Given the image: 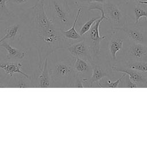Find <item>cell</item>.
Returning a JSON list of instances; mask_svg holds the SVG:
<instances>
[{"label": "cell", "instance_id": "cell-1", "mask_svg": "<svg viewBox=\"0 0 147 147\" xmlns=\"http://www.w3.org/2000/svg\"><path fill=\"white\" fill-rule=\"evenodd\" d=\"M36 36L34 44L39 59V69H42L47 57L56 51L65 48L67 44L60 29L50 20L45 11L44 0H40L33 6Z\"/></svg>", "mask_w": 147, "mask_h": 147}, {"label": "cell", "instance_id": "cell-2", "mask_svg": "<svg viewBox=\"0 0 147 147\" xmlns=\"http://www.w3.org/2000/svg\"><path fill=\"white\" fill-rule=\"evenodd\" d=\"M104 20H107V18L105 13L102 12L100 17L94 23L90 29L83 36L94 62L100 55L101 41L106 39V36H100L99 30V25Z\"/></svg>", "mask_w": 147, "mask_h": 147}, {"label": "cell", "instance_id": "cell-3", "mask_svg": "<svg viewBox=\"0 0 147 147\" xmlns=\"http://www.w3.org/2000/svg\"><path fill=\"white\" fill-rule=\"evenodd\" d=\"M105 16L111 24L112 29H118L126 24L127 16L119 5L114 0H108L103 3Z\"/></svg>", "mask_w": 147, "mask_h": 147}, {"label": "cell", "instance_id": "cell-4", "mask_svg": "<svg viewBox=\"0 0 147 147\" xmlns=\"http://www.w3.org/2000/svg\"><path fill=\"white\" fill-rule=\"evenodd\" d=\"M129 41L123 52L128 65L138 62H147V45Z\"/></svg>", "mask_w": 147, "mask_h": 147}, {"label": "cell", "instance_id": "cell-5", "mask_svg": "<svg viewBox=\"0 0 147 147\" xmlns=\"http://www.w3.org/2000/svg\"><path fill=\"white\" fill-rule=\"evenodd\" d=\"M122 31L129 41L147 45V28L140 26L138 24L127 26L126 24L120 28L115 29Z\"/></svg>", "mask_w": 147, "mask_h": 147}, {"label": "cell", "instance_id": "cell-6", "mask_svg": "<svg viewBox=\"0 0 147 147\" xmlns=\"http://www.w3.org/2000/svg\"><path fill=\"white\" fill-rule=\"evenodd\" d=\"M112 71L120 72L126 74L129 76V78L138 87H147V75L145 72H142L131 68L119 67L116 65L111 66Z\"/></svg>", "mask_w": 147, "mask_h": 147}, {"label": "cell", "instance_id": "cell-7", "mask_svg": "<svg viewBox=\"0 0 147 147\" xmlns=\"http://www.w3.org/2000/svg\"><path fill=\"white\" fill-rule=\"evenodd\" d=\"M67 49L74 59H82L89 61L90 64L94 62L87 44L84 40L70 44L67 47Z\"/></svg>", "mask_w": 147, "mask_h": 147}, {"label": "cell", "instance_id": "cell-8", "mask_svg": "<svg viewBox=\"0 0 147 147\" xmlns=\"http://www.w3.org/2000/svg\"><path fill=\"white\" fill-rule=\"evenodd\" d=\"M117 29H111L108 41V49L111 60H116L117 53L123 48V43L126 37H122L117 35Z\"/></svg>", "mask_w": 147, "mask_h": 147}, {"label": "cell", "instance_id": "cell-9", "mask_svg": "<svg viewBox=\"0 0 147 147\" xmlns=\"http://www.w3.org/2000/svg\"><path fill=\"white\" fill-rule=\"evenodd\" d=\"M92 67V75L90 78H83L82 79L83 83L85 84V86L91 87L94 83H97L98 82L106 77L111 76V72L101 68V67L96 64L95 62L91 63Z\"/></svg>", "mask_w": 147, "mask_h": 147}, {"label": "cell", "instance_id": "cell-10", "mask_svg": "<svg viewBox=\"0 0 147 147\" xmlns=\"http://www.w3.org/2000/svg\"><path fill=\"white\" fill-rule=\"evenodd\" d=\"M81 12H82V8L80 7L79 8L76 13L73 25L71 28L67 30H64V29H62V28H61L60 29L61 34L64 40L65 41L66 43L67 44L68 46L74 42L80 41L83 40V36H82L79 34V33H78L76 30V26Z\"/></svg>", "mask_w": 147, "mask_h": 147}, {"label": "cell", "instance_id": "cell-11", "mask_svg": "<svg viewBox=\"0 0 147 147\" xmlns=\"http://www.w3.org/2000/svg\"><path fill=\"white\" fill-rule=\"evenodd\" d=\"M50 75L52 80L56 82L58 79L69 77L72 74H76L74 69V65L69 64L59 63L51 69Z\"/></svg>", "mask_w": 147, "mask_h": 147}, {"label": "cell", "instance_id": "cell-12", "mask_svg": "<svg viewBox=\"0 0 147 147\" xmlns=\"http://www.w3.org/2000/svg\"><path fill=\"white\" fill-rule=\"evenodd\" d=\"M52 3V10L55 18L63 24L67 25L69 22V16L67 11L63 7L62 5L57 0H49Z\"/></svg>", "mask_w": 147, "mask_h": 147}, {"label": "cell", "instance_id": "cell-13", "mask_svg": "<svg viewBox=\"0 0 147 147\" xmlns=\"http://www.w3.org/2000/svg\"><path fill=\"white\" fill-rule=\"evenodd\" d=\"M41 71V74L37 77V87L47 88L49 87L51 84V77L48 68V59H45Z\"/></svg>", "mask_w": 147, "mask_h": 147}, {"label": "cell", "instance_id": "cell-14", "mask_svg": "<svg viewBox=\"0 0 147 147\" xmlns=\"http://www.w3.org/2000/svg\"><path fill=\"white\" fill-rule=\"evenodd\" d=\"M22 67V63L21 62L18 63H1L0 68L2 69L5 74H8L10 77H13L15 73H18L21 74L27 79H30V76L27 74L24 73L21 71V67Z\"/></svg>", "mask_w": 147, "mask_h": 147}, {"label": "cell", "instance_id": "cell-15", "mask_svg": "<svg viewBox=\"0 0 147 147\" xmlns=\"http://www.w3.org/2000/svg\"><path fill=\"white\" fill-rule=\"evenodd\" d=\"M0 47H3L7 52L6 58L7 59H22L27 53V51H20L12 47L6 41L0 43Z\"/></svg>", "mask_w": 147, "mask_h": 147}, {"label": "cell", "instance_id": "cell-16", "mask_svg": "<svg viewBox=\"0 0 147 147\" xmlns=\"http://www.w3.org/2000/svg\"><path fill=\"white\" fill-rule=\"evenodd\" d=\"M92 68L90 63L80 58H76L74 62V69L76 75L81 77V75L86 74Z\"/></svg>", "mask_w": 147, "mask_h": 147}, {"label": "cell", "instance_id": "cell-17", "mask_svg": "<svg viewBox=\"0 0 147 147\" xmlns=\"http://www.w3.org/2000/svg\"><path fill=\"white\" fill-rule=\"evenodd\" d=\"M131 7L134 16V24H138L142 17H145L147 20V10L142 6V4L139 3L131 4Z\"/></svg>", "mask_w": 147, "mask_h": 147}, {"label": "cell", "instance_id": "cell-18", "mask_svg": "<svg viewBox=\"0 0 147 147\" xmlns=\"http://www.w3.org/2000/svg\"><path fill=\"white\" fill-rule=\"evenodd\" d=\"M19 25L18 24H14L11 26H9L7 28H6L5 29V36L2 37L0 39V43L5 41L7 39L13 40L17 36L18 29H19Z\"/></svg>", "mask_w": 147, "mask_h": 147}, {"label": "cell", "instance_id": "cell-19", "mask_svg": "<svg viewBox=\"0 0 147 147\" xmlns=\"http://www.w3.org/2000/svg\"><path fill=\"white\" fill-rule=\"evenodd\" d=\"M126 74L123 73V74L121 75V76L117 79L115 82H111L109 79L106 80H103L102 79L99 82H98L96 84L99 87H103V88H117L119 87V84L121 83L122 80L126 76Z\"/></svg>", "mask_w": 147, "mask_h": 147}, {"label": "cell", "instance_id": "cell-20", "mask_svg": "<svg viewBox=\"0 0 147 147\" xmlns=\"http://www.w3.org/2000/svg\"><path fill=\"white\" fill-rule=\"evenodd\" d=\"M6 2L7 0H0V18L1 19H7L14 16L13 12L7 7Z\"/></svg>", "mask_w": 147, "mask_h": 147}, {"label": "cell", "instance_id": "cell-21", "mask_svg": "<svg viewBox=\"0 0 147 147\" xmlns=\"http://www.w3.org/2000/svg\"><path fill=\"white\" fill-rule=\"evenodd\" d=\"M100 17H95V18H92L89 19L85 24L83 25V26L80 28L79 30V34L83 36L84 34H86L91 28L92 25L94 24V23Z\"/></svg>", "mask_w": 147, "mask_h": 147}, {"label": "cell", "instance_id": "cell-22", "mask_svg": "<svg viewBox=\"0 0 147 147\" xmlns=\"http://www.w3.org/2000/svg\"><path fill=\"white\" fill-rule=\"evenodd\" d=\"M129 68L136 69L137 71L147 73V62L142 61L138 62L133 64H130L128 65Z\"/></svg>", "mask_w": 147, "mask_h": 147}, {"label": "cell", "instance_id": "cell-23", "mask_svg": "<svg viewBox=\"0 0 147 147\" xmlns=\"http://www.w3.org/2000/svg\"><path fill=\"white\" fill-rule=\"evenodd\" d=\"M122 82H123V83L121 86V87H127V88H137L138 87V86L133 82L129 78H126V76L122 80Z\"/></svg>", "mask_w": 147, "mask_h": 147}, {"label": "cell", "instance_id": "cell-24", "mask_svg": "<svg viewBox=\"0 0 147 147\" xmlns=\"http://www.w3.org/2000/svg\"><path fill=\"white\" fill-rule=\"evenodd\" d=\"M15 86L19 88H21V87L24 88V87H29L30 86L29 84V83L26 81H25L24 79H20L17 82Z\"/></svg>", "mask_w": 147, "mask_h": 147}, {"label": "cell", "instance_id": "cell-25", "mask_svg": "<svg viewBox=\"0 0 147 147\" xmlns=\"http://www.w3.org/2000/svg\"><path fill=\"white\" fill-rule=\"evenodd\" d=\"M83 2H87L88 3H104L108 0H80Z\"/></svg>", "mask_w": 147, "mask_h": 147}, {"label": "cell", "instance_id": "cell-26", "mask_svg": "<svg viewBox=\"0 0 147 147\" xmlns=\"http://www.w3.org/2000/svg\"><path fill=\"white\" fill-rule=\"evenodd\" d=\"M138 25H140V26H143L144 28H147V20L146 19V20L145 21H140L138 23Z\"/></svg>", "mask_w": 147, "mask_h": 147}, {"label": "cell", "instance_id": "cell-27", "mask_svg": "<svg viewBox=\"0 0 147 147\" xmlns=\"http://www.w3.org/2000/svg\"><path fill=\"white\" fill-rule=\"evenodd\" d=\"M10 0H7V1H9ZM13 2L16 3H17V4H22V3H24L26 2H27L28 0H11Z\"/></svg>", "mask_w": 147, "mask_h": 147}, {"label": "cell", "instance_id": "cell-28", "mask_svg": "<svg viewBox=\"0 0 147 147\" xmlns=\"http://www.w3.org/2000/svg\"><path fill=\"white\" fill-rule=\"evenodd\" d=\"M130 1L133 2H135V3H138L140 1H147V0H130Z\"/></svg>", "mask_w": 147, "mask_h": 147}, {"label": "cell", "instance_id": "cell-29", "mask_svg": "<svg viewBox=\"0 0 147 147\" xmlns=\"http://www.w3.org/2000/svg\"><path fill=\"white\" fill-rule=\"evenodd\" d=\"M139 3H141L143 4L144 5H147V1H140V2H138Z\"/></svg>", "mask_w": 147, "mask_h": 147}, {"label": "cell", "instance_id": "cell-30", "mask_svg": "<svg viewBox=\"0 0 147 147\" xmlns=\"http://www.w3.org/2000/svg\"><path fill=\"white\" fill-rule=\"evenodd\" d=\"M40 1V0H37V1H36V3H37V2H39V1Z\"/></svg>", "mask_w": 147, "mask_h": 147}]
</instances>
